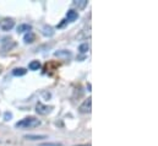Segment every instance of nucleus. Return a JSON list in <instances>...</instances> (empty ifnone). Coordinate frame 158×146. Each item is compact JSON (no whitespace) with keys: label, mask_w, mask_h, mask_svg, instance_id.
<instances>
[{"label":"nucleus","mask_w":158,"mask_h":146,"mask_svg":"<svg viewBox=\"0 0 158 146\" xmlns=\"http://www.w3.org/2000/svg\"><path fill=\"white\" fill-rule=\"evenodd\" d=\"M43 34L50 37V36L54 34V30H53L50 26H44V27H43Z\"/></svg>","instance_id":"13"},{"label":"nucleus","mask_w":158,"mask_h":146,"mask_svg":"<svg viewBox=\"0 0 158 146\" xmlns=\"http://www.w3.org/2000/svg\"><path fill=\"white\" fill-rule=\"evenodd\" d=\"M38 125H41V120L34 118V117L23 118V119H21L20 122H17L15 124V127L18 128V129H32V128H36Z\"/></svg>","instance_id":"1"},{"label":"nucleus","mask_w":158,"mask_h":146,"mask_svg":"<svg viewBox=\"0 0 158 146\" xmlns=\"http://www.w3.org/2000/svg\"><path fill=\"white\" fill-rule=\"evenodd\" d=\"M14 26H15V21L12 18L5 17L0 20V28L2 31H10L11 28H14Z\"/></svg>","instance_id":"2"},{"label":"nucleus","mask_w":158,"mask_h":146,"mask_svg":"<svg viewBox=\"0 0 158 146\" xmlns=\"http://www.w3.org/2000/svg\"><path fill=\"white\" fill-rule=\"evenodd\" d=\"M79 111H80V113H82V114H85V113H91V111H92V98H91V97H88L87 100H85V101L82 102V105L80 106Z\"/></svg>","instance_id":"4"},{"label":"nucleus","mask_w":158,"mask_h":146,"mask_svg":"<svg viewBox=\"0 0 158 146\" xmlns=\"http://www.w3.org/2000/svg\"><path fill=\"white\" fill-rule=\"evenodd\" d=\"M74 5L77 6L79 9H83V7H86V5H87V0H75V1H74Z\"/></svg>","instance_id":"15"},{"label":"nucleus","mask_w":158,"mask_h":146,"mask_svg":"<svg viewBox=\"0 0 158 146\" xmlns=\"http://www.w3.org/2000/svg\"><path fill=\"white\" fill-rule=\"evenodd\" d=\"M15 42H14V39L12 38H7V37H5V38H2V41H1V49L2 50H11L14 47H15Z\"/></svg>","instance_id":"5"},{"label":"nucleus","mask_w":158,"mask_h":146,"mask_svg":"<svg viewBox=\"0 0 158 146\" xmlns=\"http://www.w3.org/2000/svg\"><path fill=\"white\" fill-rule=\"evenodd\" d=\"M32 26L28 23H21L17 26V33H23V32H31Z\"/></svg>","instance_id":"6"},{"label":"nucleus","mask_w":158,"mask_h":146,"mask_svg":"<svg viewBox=\"0 0 158 146\" xmlns=\"http://www.w3.org/2000/svg\"><path fill=\"white\" fill-rule=\"evenodd\" d=\"M39 146H63L60 143H45V144H41Z\"/></svg>","instance_id":"16"},{"label":"nucleus","mask_w":158,"mask_h":146,"mask_svg":"<svg viewBox=\"0 0 158 146\" xmlns=\"http://www.w3.org/2000/svg\"><path fill=\"white\" fill-rule=\"evenodd\" d=\"M11 117H12V114H11L10 112H6V113L4 114V118H5V120H9Z\"/></svg>","instance_id":"17"},{"label":"nucleus","mask_w":158,"mask_h":146,"mask_svg":"<svg viewBox=\"0 0 158 146\" xmlns=\"http://www.w3.org/2000/svg\"><path fill=\"white\" fill-rule=\"evenodd\" d=\"M77 146H91V145H77Z\"/></svg>","instance_id":"18"},{"label":"nucleus","mask_w":158,"mask_h":146,"mask_svg":"<svg viewBox=\"0 0 158 146\" xmlns=\"http://www.w3.org/2000/svg\"><path fill=\"white\" fill-rule=\"evenodd\" d=\"M34 39H36V36H34V33H32V32H27V33L25 34V37H23L25 43H33Z\"/></svg>","instance_id":"9"},{"label":"nucleus","mask_w":158,"mask_h":146,"mask_svg":"<svg viewBox=\"0 0 158 146\" xmlns=\"http://www.w3.org/2000/svg\"><path fill=\"white\" fill-rule=\"evenodd\" d=\"M26 73H27V70L25 68H16L12 70V74L15 76H23V75H26Z\"/></svg>","instance_id":"12"},{"label":"nucleus","mask_w":158,"mask_h":146,"mask_svg":"<svg viewBox=\"0 0 158 146\" xmlns=\"http://www.w3.org/2000/svg\"><path fill=\"white\" fill-rule=\"evenodd\" d=\"M77 17H79V14H77V11H75V10H69L68 12H66V20L68 21H75V20H77Z\"/></svg>","instance_id":"7"},{"label":"nucleus","mask_w":158,"mask_h":146,"mask_svg":"<svg viewBox=\"0 0 158 146\" xmlns=\"http://www.w3.org/2000/svg\"><path fill=\"white\" fill-rule=\"evenodd\" d=\"M54 57H58V58H64V59H69L71 58V53L69 50H58L54 53Z\"/></svg>","instance_id":"8"},{"label":"nucleus","mask_w":158,"mask_h":146,"mask_svg":"<svg viewBox=\"0 0 158 146\" xmlns=\"http://www.w3.org/2000/svg\"><path fill=\"white\" fill-rule=\"evenodd\" d=\"M52 109H53L52 106H45V105H43L42 102H38L37 106H36V111H37V113L41 114V116H47V114H49V113L52 112Z\"/></svg>","instance_id":"3"},{"label":"nucleus","mask_w":158,"mask_h":146,"mask_svg":"<svg viewBox=\"0 0 158 146\" xmlns=\"http://www.w3.org/2000/svg\"><path fill=\"white\" fill-rule=\"evenodd\" d=\"M88 49H89V45H88L87 43H82V44H80L79 45V52L81 53V54L87 53V52H88Z\"/></svg>","instance_id":"14"},{"label":"nucleus","mask_w":158,"mask_h":146,"mask_svg":"<svg viewBox=\"0 0 158 146\" xmlns=\"http://www.w3.org/2000/svg\"><path fill=\"white\" fill-rule=\"evenodd\" d=\"M25 139L27 140H43V139H48L47 135H25Z\"/></svg>","instance_id":"11"},{"label":"nucleus","mask_w":158,"mask_h":146,"mask_svg":"<svg viewBox=\"0 0 158 146\" xmlns=\"http://www.w3.org/2000/svg\"><path fill=\"white\" fill-rule=\"evenodd\" d=\"M41 63L38 61V60H32L30 64H28V68H30V70H32V71H36V70H39L41 69Z\"/></svg>","instance_id":"10"}]
</instances>
